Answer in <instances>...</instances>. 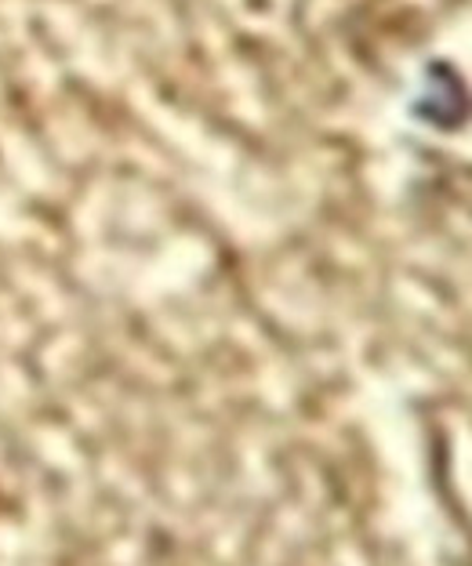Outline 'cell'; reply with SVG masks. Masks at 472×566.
<instances>
[]
</instances>
